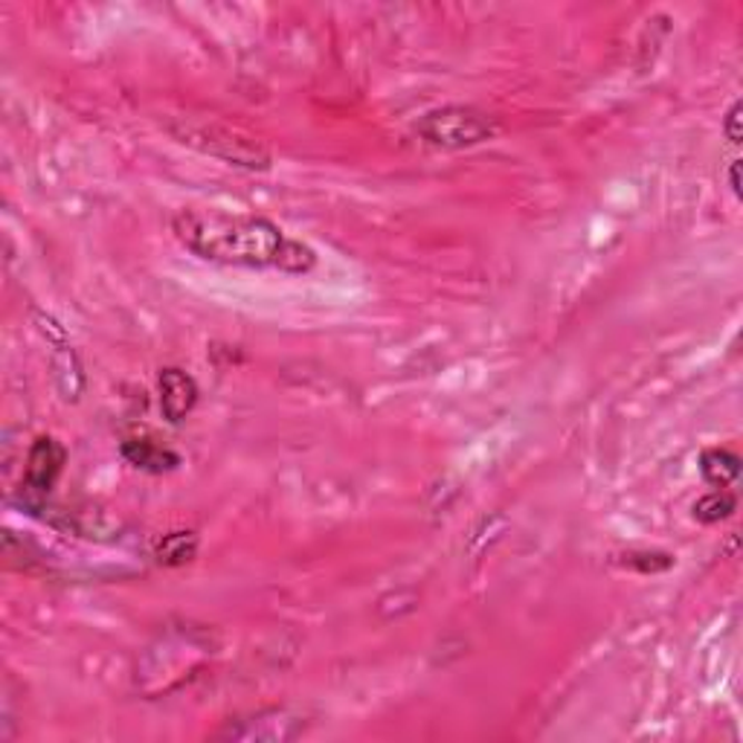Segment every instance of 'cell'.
Returning a JSON list of instances; mask_svg holds the SVG:
<instances>
[{
    "instance_id": "6da1fadb",
    "label": "cell",
    "mask_w": 743,
    "mask_h": 743,
    "mask_svg": "<svg viewBox=\"0 0 743 743\" xmlns=\"http://www.w3.org/2000/svg\"><path fill=\"white\" fill-rule=\"evenodd\" d=\"M172 233L192 256L213 265L282 273H309L316 265V253L309 244L291 238L280 224L262 215L180 209L172 218Z\"/></svg>"
},
{
    "instance_id": "7a4b0ae2",
    "label": "cell",
    "mask_w": 743,
    "mask_h": 743,
    "mask_svg": "<svg viewBox=\"0 0 743 743\" xmlns=\"http://www.w3.org/2000/svg\"><path fill=\"white\" fill-rule=\"evenodd\" d=\"M416 134L428 146L459 151V148L491 143L500 134V126L491 114L479 111L473 105H442V108H433L424 117H419Z\"/></svg>"
},
{
    "instance_id": "3957f363",
    "label": "cell",
    "mask_w": 743,
    "mask_h": 743,
    "mask_svg": "<svg viewBox=\"0 0 743 743\" xmlns=\"http://www.w3.org/2000/svg\"><path fill=\"white\" fill-rule=\"evenodd\" d=\"M169 134L184 146L198 148L204 155L218 157V160L238 166V169H271V151L258 140L247 137L242 131H233L227 126L215 123H169Z\"/></svg>"
},
{
    "instance_id": "277c9868",
    "label": "cell",
    "mask_w": 743,
    "mask_h": 743,
    "mask_svg": "<svg viewBox=\"0 0 743 743\" xmlns=\"http://www.w3.org/2000/svg\"><path fill=\"white\" fill-rule=\"evenodd\" d=\"M67 465V448L56 439V436H38L32 442L30 453H27V465H23L21 479V506L27 511H41L56 488L59 477L65 473Z\"/></svg>"
},
{
    "instance_id": "5b68a950",
    "label": "cell",
    "mask_w": 743,
    "mask_h": 743,
    "mask_svg": "<svg viewBox=\"0 0 743 743\" xmlns=\"http://www.w3.org/2000/svg\"><path fill=\"white\" fill-rule=\"evenodd\" d=\"M305 729H309V723L302 714L287 712V708H267V712H258L253 717L229 721L227 726L215 732V737H222V741L285 743L305 735Z\"/></svg>"
},
{
    "instance_id": "8992f818",
    "label": "cell",
    "mask_w": 743,
    "mask_h": 743,
    "mask_svg": "<svg viewBox=\"0 0 743 743\" xmlns=\"http://www.w3.org/2000/svg\"><path fill=\"white\" fill-rule=\"evenodd\" d=\"M157 387H160V412L169 424L186 421L192 416V410L198 407V383H195V378H192L189 372H184V369H163Z\"/></svg>"
},
{
    "instance_id": "52a82bcc",
    "label": "cell",
    "mask_w": 743,
    "mask_h": 743,
    "mask_svg": "<svg viewBox=\"0 0 743 743\" xmlns=\"http://www.w3.org/2000/svg\"><path fill=\"white\" fill-rule=\"evenodd\" d=\"M119 453H123L128 465L146 473H169L180 465V453H175L172 448H163V444L151 442V439H126Z\"/></svg>"
},
{
    "instance_id": "ba28073f",
    "label": "cell",
    "mask_w": 743,
    "mask_h": 743,
    "mask_svg": "<svg viewBox=\"0 0 743 743\" xmlns=\"http://www.w3.org/2000/svg\"><path fill=\"white\" fill-rule=\"evenodd\" d=\"M700 473H703V479L714 488L732 486L737 473H741V457L726 448L703 450V457H700Z\"/></svg>"
},
{
    "instance_id": "9c48e42d",
    "label": "cell",
    "mask_w": 743,
    "mask_h": 743,
    "mask_svg": "<svg viewBox=\"0 0 743 743\" xmlns=\"http://www.w3.org/2000/svg\"><path fill=\"white\" fill-rule=\"evenodd\" d=\"M198 535L195 531H169L163 535V540L157 544L155 558L163 567H186L189 560H195L198 555Z\"/></svg>"
},
{
    "instance_id": "30bf717a",
    "label": "cell",
    "mask_w": 743,
    "mask_h": 743,
    "mask_svg": "<svg viewBox=\"0 0 743 743\" xmlns=\"http://www.w3.org/2000/svg\"><path fill=\"white\" fill-rule=\"evenodd\" d=\"M694 520H700L703 526H714V522L729 520V517L737 511V497L726 488H717L712 493H703L697 502H694Z\"/></svg>"
},
{
    "instance_id": "8fae6325",
    "label": "cell",
    "mask_w": 743,
    "mask_h": 743,
    "mask_svg": "<svg viewBox=\"0 0 743 743\" xmlns=\"http://www.w3.org/2000/svg\"><path fill=\"white\" fill-rule=\"evenodd\" d=\"M622 567L627 569H636V573L642 575H659V573H668L671 567H674V558H671L668 553H627L622 555V560H618Z\"/></svg>"
},
{
    "instance_id": "7c38bea8",
    "label": "cell",
    "mask_w": 743,
    "mask_h": 743,
    "mask_svg": "<svg viewBox=\"0 0 743 743\" xmlns=\"http://www.w3.org/2000/svg\"><path fill=\"white\" fill-rule=\"evenodd\" d=\"M743 102L737 99V102H732V108L726 111V117H723V134H726V140L732 143V146H741L743 140Z\"/></svg>"
},
{
    "instance_id": "4fadbf2b",
    "label": "cell",
    "mask_w": 743,
    "mask_h": 743,
    "mask_svg": "<svg viewBox=\"0 0 743 743\" xmlns=\"http://www.w3.org/2000/svg\"><path fill=\"white\" fill-rule=\"evenodd\" d=\"M729 186L735 192V198H741V160H732L729 166Z\"/></svg>"
}]
</instances>
